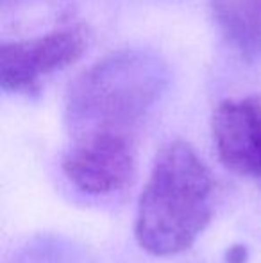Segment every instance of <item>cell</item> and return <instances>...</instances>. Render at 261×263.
I'll use <instances>...</instances> for the list:
<instances>
[{
  "instance_id": "obj_1",
  "label": "cell",
  "mask_w": 261,
  "mask_h": 263,
  "mask_svg": "<svg viewBox=\"0 0 261 263\" xmlns=\"http://www.w3.org/2000/svg\"><path fill=\"white\" fill-rule=\"evenodd\" d=\"M215 179L190 143L172 142L159 151L138 201L134 236L152 256L190 249L213 217Z\"/></svg>"
},
{
  "instance_id": "obj_2",
  "label": "cell",
  "mask_w": 261,
  "mask_h": 263,
  "mask_svg": "<svg viewBox=\"0 0 261 263\" xmlns=\"http://www.w3.org/2000/svg\"><path fill=\"white\" fill-rule=\"evenodd\" d=\"M170 81L168 65L147 49L116 50L73 79L66 93V122L77 138L129 135L156 106Z\"/></svg>"
},
{
  "instance_id": "obj_3",
  "label": "cell",
  "mask_w": 261,
  "mask_h": 263,
  "mask_svg": "<svg viewBox=\"0 0 261 263\" xmlns=\"http://www.w3.org/2000/svg\"><path fill=\"white\" fill-rule=\"evenodd\" d=\"M88 47L84 27H65L38 38L6 42L0 49V84L7 93H31L47 76L73 65Z\"/></svg>"
},
{
  "instance_id": "obj_4",
  "label": "cell",
  "mask_w": 261,
  "mask_h": 263,
  "mask_svg": "<svg viewBox=\"0 0 261 263\" xmlns=\"http://www.w3.org/2000/svg\"><path fill=\"white\" fill-rule=\"evenodd\" d=\"M61 166L70 183L81 192L111 194L126 186L134 174V138L109 133L81 136L65 154Z\"/></svg>"
},
{
  "instance_id": "obj_5",
  "label": "cell",
  "mask_w": 261,
  "mask_h": 263,
  "mask_svg": "<svg viewBox=\"0 0 261 263\" xmlns=\"http://www.w3.org/2000/svg\"><path fill=\"white\" fill-rule=\"evenodd\" d=\"M211 133L218 159L238 176L261 183V101L227 99L215 107Z\"/></svg>"
},
{
  "instance_id": "obj_6",
  "label": "cell",
  "mask_w": 261,
  "mask_h": 263,
  "mask_svg": "<svg viewBox=\"0 0 261 263\" xmlns=\"http://www.w3.org/2000/svg\"><path fill=\"white\" fill-rule=\"evenodd\" d=\"M211 13L226 42L242 59H261V0H211Z\"/></svg>"
},
{
  "instance_id": "obj_7",
  "label": "cell",
  "mask_w": 261,
  "mask_h": 263,
  "mask_svg": "<svg viewBox=\"0 0 261 263\" xmlns=\"http://www.w3.org/2000/svg\"><path fill=\"white\" fill-rule=\"evenodd\" d=\"M247 260V249L242 246H234L227 251V263H245Z\"/></svg>"
},
{
  "instance_id": "obj_8",
  "label": "cell",
  "mask_w": 261,
  "mask_h": 263,
  "mask_svg": "<svg viewBox=\"0 0 261 263\" xmlns=\"http://www.w3.org/2000/svg\"><path fill=\"white\" fill-rule=\"evenodd\" d=\"M259 184H261V183H259Z\"/></svg>"
}]
</instances>
